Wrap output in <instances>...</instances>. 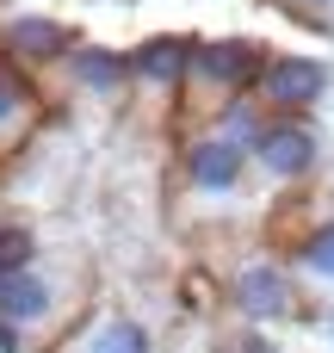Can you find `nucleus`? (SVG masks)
<instances>
[{
  "label": "nucleus",
  "instance_id": "f8f14e48",
  "mask_svg": "<svg viewBox=\"0 0 334 353\" xmlns=\"http://www.w3.org/2000/svg\"><path fill=\"white\" fill-rule=\"evenodd\" d=\"M43 124V87L25 81L12 62H0V155H19Z\"/></svg>",
  "mask_w": 334,
  "mask_h": 353
},
{
  "label": "nucleus",
  "instance_id": "39448f33",
  "mask_svg": "<svg viewBox=\"0 0 334 353\" xmlns=\"http://www.w3.org/2000/svg\"><path fill=\"white\" fill-rule=\"evenodd\" d=\"M248 168H254V186L298 192L322 174V130L310 118H260L248 143Z\"/></svg>",
  "mask_w": 334,
  "mask_h": 353
},
{
  "label": "nucleus",
  "instance_id": "ddd939ff",
  "mask_svg": "<svg viewBox=\"0 0 334 353\" xmlns=\"http://www.w3.org/2000/svg\"><path fill=\"white\" fill-rule=\"evenodd\" d=\"M37 254H43L37 230H31L25 217H0V273H19V267H31Z\"/></svg>",
  "mask_w": 334,
  "mask_h": 353
},
{
  "label": "nucleus",
  "instance_id": "20e7f679",
  "mask_svg": "<svg viewBox=\"0 0 334 353\" xmlns=\"http://www.w3.org/2000/svg\"><path fill=\"white\" fill-rule=\"evenodd\" d=\"M223 304L229 316H242L248 329H279L291 316H304V285L291 279L285 254H242L223 279Z\"/></svg>",
  "mask_w": 334,
  "mask_h": 353
},
{
  "label": "nucleus",
  "instance_id": "9d476101",
  "mask_svg": "<svg viewBox=\"0 0 334 353\" xmlns=\"http://www.w3.org/2000/svg\"><path fill=\"white\" fill-rule=\"evenodd\" d=\"M50 353H155V335H149L143 316L112 310V304H93Z\"/></svg>",
  "mask_w": 334,
  "mask_h": 353
},
{
  "label": "nucleus",
  "instance_id": "6e6552de",
  "mask_svg": "<svg viewBox=\"0 0 334 353\" xmlns=\"http://www.w3.org/2000/svg\"><path fill=\"white\" fill-rule=\"evenodd\" d=\"M124 56H130V93L161 99V105H180V93H186V62H192V37H186V31H155V37H143L136 50H124Z\"/></svg>",
  "mask_w": 334,
  "mask_h": 353
},
{
  "label": "nucleus",
  "instance_id": "f257e3e1",
  "mask_svg": "<svg viewBox=\"0 0 334 353\" xmlns=\"http://www.w3.org/2000/svg\"><path fill=\"white\" fill-rule=\"evenodd\" d=\"M93 279L81 261H56V254H37L31 267L19 273H0V323L19 329L37 353H50L93 304H87Z\"/></svg>",
  "mask_w": 334,
  "mask_h": 353
},
{
  "label": "nucleus",
  "instance_id": "2eb2a0df",
  "mask_svg": "<svg viewBox=\"0 0 334 353\" xmlns=\"http://www.w3.org/2000/svg\"><path fill=\"white\" fill-rule=\"evenodd\" d=\"M0 353H37V347H31L19 329H6V323H0Z\"/></svg>",
  "mask_w": 334,
  "mask_h": 353
},
{
  "label": "nucleus",
  "instance_id": "1a4fd4ad",
  "mask_svg": "<svg viewBox=\"0 0 334 353\" xmlns=\"http://www.w3.org/2000/svg\"><path fill=\"white\" fill-rule=\"evenodd\" d=\"M62 81L87 105H124L130 99V56L112 50V43H87L81 37V50L62 62Z\"/></svg>",
  "mask_w": 334,
  "mask_h": 353
},
{
  "label": "nucleus",
  "instance_id": "4468645a",
  "mask_svg": "<svg viewBox=\"0 0 334 353\" xmlns=\"http://www.w3.org/2000/svg\"><path fill=\"white\" fill-rule=\"evenodd\" d=\"M291 12H304V19H328L334 12V0H285Z\"/></svg>",
  "mask_w": 334,
  "mask_h": 353
},
{
  "label": "nucleus",
  "instance_id": "0eeeda50",
  "mask_svg": "<svg viewBox=\"0 0 334 353\" xmlns=\"http://www.w3.org/2000/svg\"><path fill=\"white\" fill-rule=\"evenodd\" d=\"M81 50V31L56 12H0V62H12L25 81L62 74V62Z\"/></svg>",
  "mask_w": 334,
  "mask_h": 353
},
{
  "label": "nucleus",
  "instance_id": "f03ea898",
  "mask_svg": "<svg viewBox=\"0 0 334 353\" xmlns=\"http://www.w3.org/2000/svg\"><path fill=\"white\" fill-rule=\"evenodd\" d=\"M174 186H180V205L198 211V217H229L248 186H254V168H248V143L223 137L217 124H192L180 137V155H174Z\"/></svg>",
  "mask_w": 334,
  "mask_h": 353
},
{
  "label": "nucleus",
  "instance_id": "9b49d317",
  "mask_svg": "<svg viewBox=\"0 0 334 353\" xmlns=\"http://www.w3.org/2000/svg\"><path fill=\"white\" fill-rule=\"evenodd\" d=\"M279 254L291 279L304 285V298H334V217H310Z\"/></svg>",
  "mask_w": 334,
  "mask_h": 353
},
{
  "label": "nucleus",
  "instance_id": "7ed1b4c3",
  "mask_svg": "<svg viewBox=\"0 0 334 353\" xmlns=\"http://www.w3.org/2000/svg\"><path fill=\"white\" fill-rule=\"evenodd\" d=\"M267 43L254 37H192V62H186V93L180 105L192 112V124H211L223 105L248 99L260 68H267Z\"/></svg>",
  "mask_w": 334,
  "mask_h": 353
},
{
  "label": "nucleus",
  "instance_id": "423d86ee",
  "mask_svg": "<svg viewBox=\"0 0 334 353\" xmlns=\"http://www.w3.org/2000/svg\"><path fill=\"white\" fill-rule=\"evenodd\" d=\"M334 87L328 56H304V50H273L260 81H254V105L267 118H316V105Z\"/></svg>",
  "mask_w": 334,
  "mask_h": 353
}]
</instances>
